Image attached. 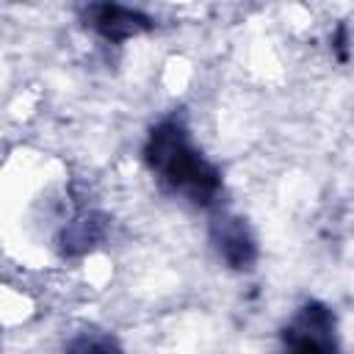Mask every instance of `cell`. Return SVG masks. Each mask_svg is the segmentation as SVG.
<instances>
[{
    "label": "cell",
    "instance_id": "obj_1",
    "mask_svg": "<svg viewBox=\"0 0 354 354\" xmlns=\"http://www.w3.org/2000/svg\"><path fill=\"white\" fill-rule=\"evenodd\" d=\"M144 160L163 185H169L174 194L188 196L196 205L213 202L221 188L218 169L202 158V152L191 144L188 130L177 119H166L149 130V138L144 144Z\"/></svg>",
    "mask_w": 354,
    "mask_h": 354
},
{
    "label": "cell",
    "instance_id": "obj_2",
    "mask_svg": "<svg viewBox=\"0 0 354 354\" xmlns=\"http://www.w3.org/2000/svg\"><path fill=\"white\" fill-rule=\"evenodd\" d=\"M279 354H340L335 313L321 301H304L279 335Z\"/></svg>",
    "mask_w": 354,
    "mask_h": 354
},
{
    "label": "cell",
    "instance_id": "obj_3",
    "mask_svg": "<svg viewBox=\"0 0 354 354\" xmlns=\"http://www.w3.org/2000/svg\"><path fill=\"white\" fill-rule=\"evenodd\" d=\"M86 25L108 41H127L152 28V17L138 8H127L119 3H94L86 8Z\"/></svg>",
    "mask_w": 354,
    "mask_h": 354
},
{
    "label": "cell",
    "instance_id": "obj_4",
    "mask_svg": "<svg viewBox=\"0 0 354 354\" xmlns=\"http://www.w3.org/2000/svg\"><path fill=\"white\" fill-rule=\"evenodd\" d=\"M213 243H216L218 254L224 257V263L238 271L252 268V263L257 257L254 238H252L249 227L243 224V218H238V216H221L213 221Z\"/></svg>",
    "mask_w": 354,
    "mask_h": 354
},
{
    "label": "cell",
    "instance_id": "obj_5",
    "mask_svg": "<svg viewBox=\"0 0 354 354\" xmlns=\"http://www.w3.org/2000/svg\"><path fill=\"white\" fill-rule=\"evenodd\" d=\"M66 354H122L119 343L100 332H83L75 340H69Z\"/></svg>",
    "mask_w": 354,
    "mask_h": 354
}]
</instances>
